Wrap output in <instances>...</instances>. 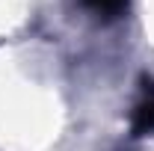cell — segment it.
Masks as SVG:
<instances>
[{"mask_svg":"<svg viewBox=\"0 0 154 151\" xmlns=\"http://www.w3.org/2000/svg\"><path fill=\"white\" fill-rule=\"evenodd\" d=\"M83 6H89L92 12L104 15V18H116L128 9V0H83Z\"/></svg>","mask_w":154,"mask_h":151,"instance_id":"2","label":"cell"},{"mask_svg":"<svg viewBox=\"0 0 154 151\" xmlns=\"http://www.w3.org/2000/svg\"><path fill=\"white\" fill-rule=\"evenodd\" d=\"M131 131H134V136L154 133V80H142V101L134 107Z\"/></svg>","mask_w":154,"mask_h":151,"instance_id":"1","label":"cell"}]
</instances>
